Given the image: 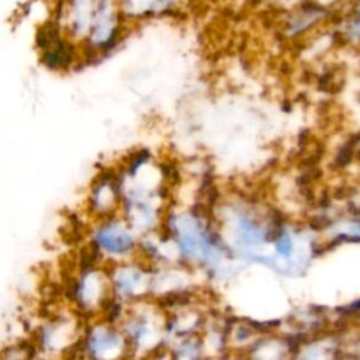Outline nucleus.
I'll use <instances>...</instances> for the list:
<instances>
[]
</instances>
